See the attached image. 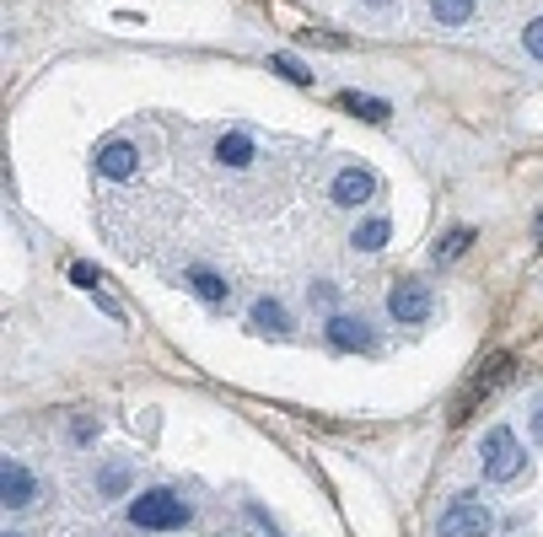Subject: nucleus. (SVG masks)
Segmentation results:
<instances>
[{"mask_svg": "<svg viewBox=\"0 0 543 537\" xmlns=\"http://www.w3.org/2000/svg\"><path fill=\"white\" fill-rule=\"evenodd\" d=\"M474 6H479V0H431V17L441 27H463L468 17H474Z\"/></svg>", "mask_w": 543, "mask_h": 537, "instance_id": "obj_14", "label": "nucleus"}, {"mask_svg": "<svg viewBox=\"0 0 543 537\" xmlns=\"http://www.w3.org/2000/svg\"><path fill=\"white\" fill-rule=\"evenodd\" d=\"M328 194H334V205H366V199L377 194V178H371L366 167H345L328 183Z\"/></svg>", "mask_w": 543, "mask_h": 537, "instance_id": "obj_8", "label": "nucleus"}, {"mask_svg": "<svg viewBox=\"0 0 543 537\" xmlns=\"http://www.w3.org/2000/svg\"><path fill=\"white\" fill-rule=\"evenodd\" d=\"M339 108H350L355 119H366V124H388V119H393V108L382 103V97H366V92H355V86H345V92H339Z\"/></svg>", "mask_w": 543, "mask_h": 537, "instance_id": "obj_12", "label": "nucleus"}, {"mask_svg": "<svg viewBox=\"0 0 543 537\" xmlns=\"http://www.w3.org/2000/svg\"><path fill=\"white\" fill-rule=\"evenodd\" d=\"M253 328L269 333V339H285V333H291L296 323H291V312H285L275 296H264V301H253Z\"/></svg>", "mask_w": 543, "mask_h": 537, "instance_id": "obj_11", "label": "nucleus"}, {"mask_svg": "<svg viewBox=\"0 0 543 537\" xmlns=\"http://www.w3.org/2000/svg\"><path fill=\"white\" fill-rule=\"evenodd\" d=\"M124 484H130V468H103V473H97V489H103V495L113 500V495H119V489Z\"/></svg>", "mask_w": 543, "mask_h": 537, "instance_id": "obj_18", "label": "nucleus"}, {"mask_svg": "<svg viewBox=\"0 0 543 537\" xmlns=\"http://www.w3.org/2000/svg\"><path fill=\"white\" fill-rule=\"evenodd\" d=\"M533 435H538V441H543V398L533 403Z\"/></svg>", "mask_w": 543, "mask_h": 537, "instance_id": "obj_22", "label": "nucleus"}, {"mask_svg": "<svg viewBox=\"0 0 543 537\" xmlns=\"http://www.w3.org/2000/svg\"><path fill=\"white\" fill-rule=\"evenodd\" d=\"M97 172L103 178H113V183H124L135 172V145L130 140H108L103 151H97Z\"/></svg>", "mask_w": 543, "mask_h": 537, "instance_id": "obj_9", "label": "nucleus"}, {"mask_svg": "<svg viewBox=\"0 0 543 537\" xmlns=\"http://www.w3.org/2000/svg\"><path fill=\"white\" fill-rule=\"evenodd\" d=\"M388 312L398 317V323H425V317H431V290H425L420 280H398L393 296H388Z\"/></svg>", "mask_w": 543, "mask_h": 537, "instance_id": "obj_7", "label": "nucleus"}, {"mask_svg": "<svg viewBox=\"0 0 543 537\" xmlns=\"http://www.w3.org/2000/svg\"><path fill=\"white\" fill-rule=\"evenodd\" d=\"M388 237H393V221H388V215H366V221L350 231V248H355V253H382V248H388Z\"/></svg>", "mask_w": 543, "mask_h": 537, "instance_id": "obj_10", "label": "nucleus"}, {"mask_svg": "<svg viewBox=\"0 0 543 537\" xmlns=\"http://www.w3.org/2000/svg\"><path fill=\"white\" fill-rule=\"evenodd\" d=\"M70 280H76L81 290H97V269L92 264H70Z\"/></svg>", "mask_w": 543, "mask_h": 537, "instance_id": "obj_20", "label": "nucleus"}, {"mask_svg": "<svg viewBox=\"0 0 543 537\" xmlns=\"http://www.w3.org/2000/svg\"><path fill=\"white\" fill-rule=\"evenodd\" d=\"M511 371H517V360H511V355H495V360H490V366H484V371L474 376V382H468V387H463V403H457V414H452V419H463V414H474V409H479V403H484V398H490V393H495V387H500V382H506V376H511Z\"/></svg>", "mask_w": 543, "mask_h": 537, "instance_id": "obj_5", "label": "nucleus"}, {"mask_svg": "<svg viewBox=\"0 0 543 537\" xmlns=\"http://www.w3.org/2000/svg\"><path fill=\"white\" fill-rule=\"evenodd\" d=\"M70 435H76V446H87L92 435H97V419L87 414V419H76V425H70Z\"/></svg>", "mask_w": 543, "mask_h": 537, "instance_id": "obj_21", "label": "nucleus"}, {"mask_svg": "<svg viewBox=\"0 0 543 537\" xmlns=\"http://www.w3.org/2000/svg\"><path fill=\"white\" fill-rule=\"evenodd\" d=\"M366 6H371V11H393V0H366Z\"/></svg>", "mask_w": 543, "mask_h": 537, "instance_id": "obj_23", "label": "nucleus"}, {"mask_svg": "<svg viewBox=\"0 0 543 537\" xmlns=\"http://www.w3.org/2000/svg\"><path fill=\"white\" fill-rule=\"evenodd\" d=\"M479 457H484V473H490V484H517V478H527V452L522 441L511 435L506 425H495L490 435L479 441Z\"/></svg>", "mask_w": 543, "mask_h": 537, "instance_id": "obj_2", "label": "nucleus"}, {"mask_svg": "<svg viewBox=\"0 0 543 537\" xmlns=\"http://www.w3.org/2000/svg\"><path fill=\"white\" fill-rule=\"evenodd\" d=\"M216 156H221L226 167H248V162H253V140H248V135H221Z\"/></svg>", "mask_w": 543, "mask_h": 537, "instance_id": "obj_15", "label": "nucleus"}, {"mask_svg": "<svg viewBox=\"0 0 543 537\" xmlns=\"http://www.w3.org/2000/svg\"><path fill=\"white\" fill-rule=\"evenodd\" d=\"M436 532H441V537H490V532H495V516H490V505H484V500L457 495L447 511H441Z\"/></svg>", "mask_w": 543, "mask_h": 537, "instance_id": "obj_3", "label": "nucleus"}, {"mask_svg": "<svg viewBox=\"0 0 543 537\" xmlns=\"http://www.w3.org/2000/svg\"><path fill=\"white\" fill-rule=\"evenodd\" d=\"M522 49L533 54V60H543V17L527 22V33H522Z\"/></svg>", "mask_w": 543, "mask_h": 537, "instance_id": "obj_19", "label": "nucleus"}, {"mask_svg": "<svg viewBox=\"0 0 543 537\" xmlns=\"http://www.w3.org/2000/svg\"><path fill=\"white\" fill-rule=\"evenodd\" d=\"M189 500L173 495V489H146L135 505H130V527L140 532H178V527H189Z\"/></svg>", "mask_w": 543, "mask_h": 537, "instance_id": "obj_1", "label": "nucleus"}, {"mask_svg": "<svg viewBox=\"0 0 543 537\" xmlns=\"http://www.w3.org/2000/svg\"><path fill=\"white\" fill-rule=\"evenodd\" d=\"M533 237L543 242V210H538V221H533Z\"/></svg>", "mask_w": 543, "mask_h": 537, "instance_id": "obj_24", "label": "nucleus"}, {"mask_svg": "<svg viewBox=\"0 0 543 537\" xmlns=\"http://www.w3.org/2000/svg\"><path fill=\"white\" fill-rule=\"evenodd\" d=\"M323 339L334 344L339 355H366L371 344H377V333H371L366 317H355V312H334V317L323 323Z\"/></svg>", "mask_w": 543, "mask_h": 537, "instance_id": "obj_4", "label": "nucleus"}, {"mask_svg": "<svg viewBox=\"0 0 543 537\" xmlns=\"http://www.w3.org/2000/svg\"><path fill=\"white\" fill-rule=\"evenodd\" d=\"M468 242H474V226H452L447 237L436 242V264H452L457 253H468Z\"/></svg>", "mask_w": 543, "mask_h": 537, "instance_id": "obj_16", "label": "nucleus"}, {"mask_svg": "<svg viewBox=\"0 0 543 537\" xmlns=\"http://www.w3.org/2000/svg\"><path fill=\"white\" fill-rule=\"evenodd\" d=\"M6 537H17V532H6Z\"/></svg>", "mask_w": 543, "mask_h": 537, "instance_id": "obj_25", "label": "nucleus"}, {"mask_svg": "<svg viewBox=\"0 0 543 537\" xmlns=\"http://www.w3.org/2000/svg\"><path fill=\"white\" fill-rule=\"evenodd\" d=\"M44 489H38V473H27L22 462H6L0 468V500H6V511H27Z\"/></svg>", "mask_w": 543, "mask_h": 537, "instance_id": "obj_6", "label": "nucleus"}, {"mask_svg": "<svg viewBox=\"0 0 543 537\" xmlns=\"http://www.w3.org/2000/svg\"><path fill=\"white\" fill-rule=\"evenodd\" d=\"M189 285H194L199 301H210V307H221L226 301V280L221 274H210V269H189Z\"/></svg>", "mask_w": 543, "mask_h": 537, "instance_id": "obj_13", "label": "nucleus"}, {"mask_svg": "<svg viewBox=\"0 0 543 537\" xmlns=\"http://www.w3.org/2000/svg\"><path fill=\"white\" fill-rule=\"evenodd\" d=\"M269 65H275L285 81H296V86H312V70H307L302 60H291V54H269Z\"/></svg>", "mask_w": 543, "mask_h": 537, "instance_id": "obj_17", "label": "nucleus"}]
</instances>
